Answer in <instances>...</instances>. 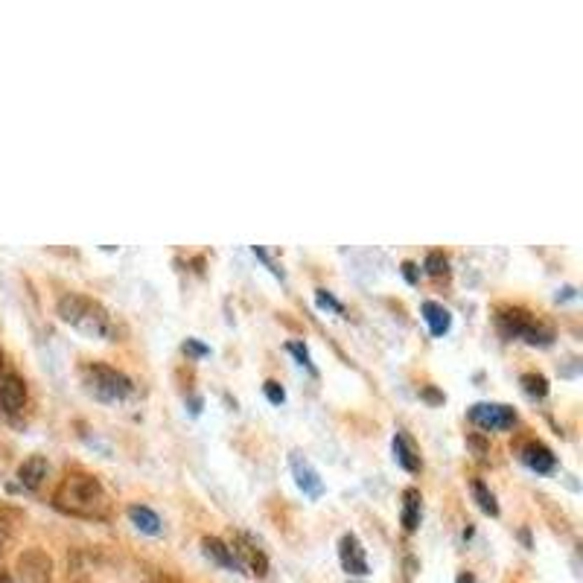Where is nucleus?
I'll return each mask as SVG.
<instances>
[{
    "label": "nucleus",
    "instance_id": "393cba45",
    "mask_svg": "<svg viewBox=\"0 0 583 583\" xmlns=\"http://www.w3.org/2000/svg\"><path fill=\"white\" fill-rule=\"evenodd\" d=\"M184 353H193V356H207V353H210V347L199 344L196 339H187V342H184Z\"/></svg>",
    "mask_w": 583,
    "mask_h": 583
},
{
    "label": "nucleus",
    "instance_id": "b1692460",
    "mask_svg": "<svg viewBox=\"0 0 583 583\" xmlns=\"http://www.w3.org/2000/svg\"><path fill=\"white\" fill-rule=\"evenodd\" d=\"M254 254H257V257H260V260H263V263H266V266H269V272H272V275L280 277V280H283V272H280V269H277L275 263H272V257H269V254H266V251H263V248H260V245H254Z\"/></svg>",
    "mask_w": 583,
    "mask_h": 583
},
{
    "label": "nucleus",
    "instance_id": "ddd939ff",
    "mask_svg": "<svg viewBox=\"0 0 583 583\" xmlns=\"http://www.w3.org/2000/svg\"><path fill=\"white\" fill-rule=\"evenodd\" d=\"M522 461H525V467H531L534 473H551L554 470V464H557V458H554V452H551L546 444H537V441H531V444L522 446Z\"/></svg>",
    "mask_w": 583,
    "mask_h": 583
},
{
    "label": "nucleus",
    "instance_id": "412c9836",
    "mask_svg": "<svg viewBox=\"0 0 583 583\" xmlns=\"http://www.w3.org/2000/svg\"><path fill=\"white\" fill-rule=\"evenodd\" d=\"M286 350H289V353H292V356L298 359V365H301V368H307L312 377L318 374V371H315V365H312V356H309V350L304 347V344H301V342H289V344H286Z\"/></svg>",
    "mask_w": 583,
    "mask_h": 583
},
{
    "label": "nucleus",
    "instance_id": "2eb2a0df",
    "mask_svg": "<svg viewBox=\"0 0 583 583\" xmlns=\"http://www.w3.org/2000/svg\"><path fill=\"white\" fill-rule=\"evenodd\" d=\"M423 321L429 324V333L435 336V339H441L449 333V327H452V315H449V309L441 307V304H435V301H426L423 304Z\"/></svg>",
    "mask_w": 583,
    "mask_h": 583
},
{
    "label": "nucleus",
    "instance_id": "4468645a",
    "mask_svg": "<svg viewBox=\"0 0 583 583\" xmlns=\"http://www.w3.org/2000/svg\"><path fill=\"white\" fill-rule=\"evenodd\" d=\"M391 449H394V461L406 470V473H420V455H417V449L412 446V441L403 435V432H397L394 438H391Z\"/></svg>",
    "mask_w": 583,
    "mask_h": 583
},
{
    "label": "nucleus",
    "instance_id": "5701e85b",
    "mask_svg": "<svg viewBox=\"0 0 583 583\" xmlns=\"http://www.w3.org/2000/svg\"><path fill=\"white\" fill-rule=\"evenodd\" d=\"M315 301H318V307L321 309H333V312H339V315L344 312L342 304H339V301H336L327 289H318V292H315Z\"/></svg>",
    "mask_w": 583,
    "mask_h": 583
},
{
    "label": "nucleus",
    "instance_id": "9d476101",
    "mask_svg": "<svg viewBox=\"0 0 583 583\" xmlns=\"http://www.w3.org/2000/svg\"><path fill=\"white\" fill-rule=\"evenodd\" d=\"M18 569H21V575H24L27 583H47L50 581V572H53V563H50V557L41 549H30L21 554Z\"/></svg>",
    "mask_w": 583,
    "mask_h": 583
},
{
    "label": "nucleus",
    "instance_id": "9b49d317",
    "mask_svg": "<svg viewBox=\"0 0 583 583\" xmlns=\"http://www.w3.org/2000/svg\"><path fill=\"white\" fill-rule=\"evenodd\" d=\"M202 549L205 554L216 563V566H222V569H228V572H240V575H248L245 569H242L240 557L234 554V549L225 543V540H219V537H205L202 540Z\"/></svg>",
    "mask_w": 583,
    "mask_h": 583
},
{
    "label": "nucleus",
    "instance_id": "f8f14e48",
    "mask_svg": "<svg viewBox=\"0 0 583 583\" xmlns=\"http://www.w3.org/2000/svg\"><path fill=\"white\" fill-rule=\"evenodd\" d=\"M47 473H50V464H47V458L44 455H30L21 467H18V484L24 487V490H38L44 479H47Z\"/></svg>",
    "mask_w": 583,
    "mask_h": 583
},
{
    "label": "nucleus",
    "instance_id": "4be33fe9",
    "mask_svg": "<svg viewBox=\"0 0 583 583\" xmlns=\"http://www.w3.org/2000/svg\"><path fill=\"white\" fill-rule=\"evenodd\" d=\"M263 391H266L269 403H275V406H280V403L286 400V391H283V385H280L277 379H269V382L263 385Z\"/></svg>",
    "mask_w": 583,
    "mask_h": 583
},
{
    "label": "nucleus",
    "instance_id": "1a4fd4ad",
    "mask_svg": "<svg viewBox=\"0 0 583 583\" xmlns=\"http://www.w3.org/2000/svg\"><path fill=\"white\" fill-rule=\"evenodd\" d=\"M289 464H292V476H295V484L307 493L309 499H318L324 493V481L318 476V470L309 464L307 458L301 452H292L289 455Z\"/></svg>",
    "mask_w": 583,
    "mask_h": 583
},
{
    "label": "nucleus",
    "instance_id": "0eeeda50",
    "mask_svg": "<svg viewBox=\"0 0 583 583\" xmlns=\"http://www.w3.org/2000/svg\"><path fill=\"white\" fill-rule=\"evenodd\" d=\"M339 560H342V569L347 575L365 578L371 572L365 546H362V540L356 534H344L342 540H339Z\"/></svg>",
    "mask_w": 583,
    "mask_h": 583
},
{
    "label": "nucleus",
    "instance_id": "20e7f679",
    "mask_svg": "<svg viewBox=\"0 0 583 583\" xmlns=\"http://www.w3.org/2000/svg\"><path fill=\"white\" fill-rule=\"evenodd\" d=\"M496 321H499V330L508 336V339H522L525 344H534V347H549L554 342V330H551L549 324H543V321H537L531 312H525V309L519 307H502L499 309V315H496Z\"/></svg>",
    "mask_w": 583,
    "mask_h": 583
},
{
    "label": "nucleus",
    "instance_id": "f257e3e1",
    "mask_svg": "<svg viewBox=\"0 0 583 583\" xmlns=\"http://www.w3.org/2000/svg\"><path fill=\"white\" fill-rule=\"evenodd\" d=\"M53 508L68 516L97 519L108 508V493L97 476L85 470H68L65 479L53 490Z\"/></svg>",
    "mask_w": 583,
    "mask_h": 583
},
{
    "label": "nucleus",
    "instance_id": "aec40b11",
    "mask_svg": "<svg viewBox=\"0 0 583 583\" xmlns=\"http://www.w3.org/2000/svg\"><path fill=\"white\" fill-rule=\"evenodd\" d=\"M423 269H426V275H432V277L449 275V260H446L444 251H429V254H426V260H423Z\"/></svg>",
    "mask_w": 583,
    "mask_h": 583
},
{
    "label": "nucleus",
    "instance_id": "c85d7f7f",
    "mask_svg": "<svg viewBox=\"0 0 583 583\" xmlns=\"http://www.w3.org/2000/svg\"><path fill=\"white\" fill-rule=\"evenodd\" d=\"M0 371H3V350H0Z\"/></svg>",
    "mask_w": 583,
    "mask_h": 583
},
{
    "label": "nucleus",
    "instance_id": "cd10ccee",
    "mask_svg": "<svg viewBox=\"0 0 583 583\" xmlns=\"http://www.w3.org/2000/svg\"><path fill=\"white\" fill-rule=\"evenodd\" d=\"M0 583H15V581H12V578H9L6 572H0Z\"/></svg>",
    "mask_w": 583,
    "mask_h": 583
},
{
    "label": "nucleus",
    "instance_id": "423d86ee",
    "mask_svg": "<svg viewBox=\"0 0 583 583\" xmlns=\"http://www.w3.org/2000/svg\"><path fill=\"white\" fill-rule=\"evenodd\" d=\"M231 549H234V554L240 557L242 569H245L248 575H257V578H266V575H269V557H266V551L260 549L248 534H237Z\"/></svg>",
    "mask_w": 583,
    "mask_h": 583
},
{
    "label": "nucleus",
    "instance_id": "6e6552de",
    "mask_svg": "<svg viewBox=\"0 0 583 583\" xmlns=\"http://www.w3.org/2000/svg\"><path fill=\"white\" fill-rule=\"evenodd\" d=\"M24 406H27V382L18 374H3L0 377V412L15 417L24 412Z\"/></svg>",
    "mask_w": 583,
    "mask_h": 583
},
{
    "label": "nucleus",
    "instance_id": "f3484780",
    "mask_svg": "<svg viewBox=\"0 0 583 583\" xmlns=\"http://www.w3.org/2000/svg\"><path fill=\"white\" fill-rule=\"evenodd\" d=\"M420 490L417 487H409L406 493H403V528L414 534L417 531V525H420Z\"/></svg>",
    "mask_w": 583,
    "mask_h": 583
},
{
    "label": "nucleus",
    "instance_id": "6ab92c4d",
    "mask_svg": "<svg viewBox=\"0 0 583 583\" xmlns=\"http://www.w3.org/2000/svg\"><path fill=\"white\" fill-rule=\"evenodd\" d=\"M519 382H522L525 394L534 397V400H543V397L549 394V379L543 377V374H522Z\"/></svg>",
    "mask_w": 583,
    "mask_h": 583
},
{
    "label": "nucleus",
    "instance_id": "f03ea898",
    "mask_svg": "<svg viewBox=\"0 0 583 583\" xmlns=\"http://www.w3.org/2000/svg\"><path fill=\"white\" fill-rule=\"evenodd\" d=\"M56 312L65 324H70L73 330H79L88 339L117 342V321L111 318V312L100 301H94L88 295H79V292L62 295L56 304Z\"/></svg>",
    "mask_w": 583,
    "mask_h": 583
},
{
    "label": "nucleus",
    "instance_id": "bb28decb",
    "mask_svg": "<svg viewBox=\"0 0 583 583\" xmlns=\"http://www.w3.org/2000/svg\"><path fill=\"white\" fill-rule=\"evenodd\" d=\"M458 583H476V578L473 575H458Z\"/></svg>",
    "mask_w": 583,
    "mask_h": 583
},
{
    "label": "nucleus",
    "instance_id": "a211bd4d",
    "mask_svg": "<svg viewBox=\"0 0 583 583\" xmlns=\"http://www.w3.org/2000/svg\"><path fill=\"white\" fill-rule=\"evenodd\" d=\"M470 490H473V499H476V505H479L484 514L499 516V502H496V496L490 493V487L484 481L473 479L470 481Z\"/></svg>",
    "mask_w": 583,
    "mask_h": 583
},
{
    "label": "nucleus",
    "instance_id": "c756f323",
    "mask_svg": "<svg viewBox=\"0 0 583 583\" xmlns=\"http://www.w3.org/2000/svg\"><path fill=\"white\" fill-rule=\"evenodd\" d=\"M0 549H3V531H0Z\"/></svg>",
    "mask_w": 583,
    "mask_h": 583
},
{
    "label": "nucleus",
    "instance_id": "a878e982",
    "mask_svg": "<svg viewBox=\"0 0 583 583\" xmlns=\"http://www.w3.org/2000/svg\"><path fill=\"white\" fill-rule=\"evenodd\" d=\"M403 275H406L409 283H417V266H414L412 260H406V263H403Z\"/></svg>",
    "mask_w": 583,
    "mask_h": 583
},
{
    "label": "nucleus",
    "instance_id": "dca6fc26",
    "mask_svg": "<svg viewBox=\"0 0 583 583\" xmlns=\"http://www.w3.org/2000/svg\"><path fill=\"white\" fill-rule=\"evenodd\" d=\"M126 514L132 519V525L138 531H143V534H149V537H158L161 534V516L155 514L152 508H146V505H129Z\"/></svg>",
    "mask_w": 583,
    "mask_h": 583
},
{
    "label": "nucleus",
    "instance_id": "39448f33",
    "mask_svg": "<svg viewBox=\"0 0 583 583\" xmlns=\"http://www.w3.org/2000/svg\"><path fill=\"white\" fill-rule=\"evenodd\" d=\"M467 414L484 432H505L516 423V412L505 403H476Z\"/></svg>",
    "mask_w": 583,
    "mask_h": 583
},
{
    "label": "nucleus",
    "instance_id": "7ed1b4c3",
    "mask_svg": "<svg viewBox=\"0 0 583 583\" xmlns=\"http://www.w3.org/2000/svg\"><path fill=\"white\" fill-rule=\"evenodd\" d=\"M82 385L100 403H123L135 391L132 379L111 365H103V362H88L82 368Z\"/></svg>",
    "mask_w": 583,
    "mask_h": 583
}]
</instances>
